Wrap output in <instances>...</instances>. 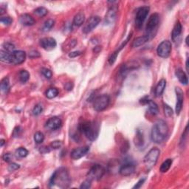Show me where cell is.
Returning a JSON list of instances; mask_svg holds the SVG:
<instances>
[{
	"mask_svg": "<svg viewBox=\"0 0 189 189\" xmlns=\"http://www.w3.org/2000/svg\"><path fill=\"white\" fill-rule=\"evenodd\" d=\"M169 132V127L163 120H158L152 126L151 132V140L155 143H160L165 140Z\"/></svg>",
	"mask_w": 189,
	"mask_h": 189,
	"instance_id": "6da1fadb",
	"label": "cell"
},
{
	"mask_svg": "<svg viewBox=\"0 0 189 189\" xmlns=\"http://www.w3.org/2000/svg\"><path fill=\"white\" fill-rule=\"evenodd\" d=\"M69 183H70V177H69L68 171L65 168H61L56 171L50 180V186L57 185L61 188L67 187Z\"/></svg>",
	"mask_w": 189,
	"mask_h": 189,
	"instance_id": "7a4b0ae2",
	"label": "cell"
},
{
	"mask_svg": "<svg viewBox=\"0 0 189 189\" xmlns=\"http://www.w3.org/2000/svg\"><path fill=\"white\" fill-rule=\"evenodd\" d=\"M79 130L91 141L97 139L99 134V124L96 121H85L79 125Z\"/></svg>",
	"mask_w": 189,
	"mask_h": 189,
	"instance_id": "3957f363",
	"label": "cell"
},
{
	"mask_svg": "<svg viewBox=\"0 0 189 189\" xmlns=\"http://www.w3.org/2000/svg\"><path fill=\"white\" fill-rule=\"evenodd\" d=\"M160 23V16L158 13H153L149 17L147 24L146 27V35L149 37V39L154 38L157 33L158 25Z\"/></svg>",
	"mask_w": 189,
	"mask_h": 189,
	"instance_id": "277c9868",
	"label": "cell"
},
{
	"mask_svg": "<svg viewBox=\"0 0 189 189\" xmlns=\"http://www.w3.org/2000/svg\"><path fill=\"white\" fill-rule=\"evenodd\" d=\"M160 154V151L159 149L154 147L152 148L151 150H149V152L146 154L143 159L144 164H145L146 169L148 170H150L153 167L156 165L158 162V158H159Z\"/></svg>",
	"mask_w": 189,
	"mask_h": 189,
	"instance_id": "5b68a950",
	"label": "cell"
},
{
	"mask_svg": "<svg viewBox=\"0 0 189 189\" xmlns=\"http://www.w3.org/2000/svg\"><path fill=\"white\" fill-rule=\"evenodd\" d=\"M110 98L108 94H103L98 96L94 99L93 108L95 111L101 112L104 110L109 104Z\"/></svg>",
	"mask_w": 189,
	"mask_h": 189,
	"instance_id": "8992f818",
	"label": "cell"
},
{
	"mask_svg": "<svg viewBox=\"0 0 189 189\" xmlns=\"http://www.w3.org/2000/svg\"><path fill=\"white\" fill-rule=\"evenodd\" d=\"M105 172H106V170L102 165H99V164H95L89 171L87 176H88V179L90 180L91 181H98L103 177Z\"/></svg>",
	"mask_w": 189,
	"mask_h": 189,
	"instance_id": "52a82bcc",
	"label": "cell"
},
{
	"mask_svg": "<svg viewBox=\"0 0 189 189\" xmlns=\"http://www.w3.org/2000/svg\"><path fill=\"white\" fill-rule=\"evenodd\" d=\"M149 10H150V8L149 6L141 7L138 10L136 17H135V27L138 30H140L143 27V24L149 13Z\"/></svg>",
	"mask_w": 189,
	"mask_h": 189,
	"instance_id": "ba28073f",
	"label": "cell"
},
{
	"mask_svg": "<svg viewBox=\"0 0 189 189\" xmlns=\"http://www.w3.org/2000/svg\"><path fill=\"white\" fill-rule=\"evenodd\" d=\"M172 43L169 41L165 40L162 42L159 45H158V49H157V53L158 55L161 58H168L171 54L172 52Z\"/></svg>",
	"mask_w": 189,
	"mask_h": 189,
	"instance_id": "9c48e42d",
	"label": "cell"
},
{
	"mask_svg": "<svg viewBox=\"0 0 189 189\" xmlns=\"http://www.w3.org/2000/svg\"><path fill=\"white\" fill-rule=\"evenodd\" d=\"M101 22V18L98 16H94V17H90L88 19L85 25L83 28V32L84 33H89L92 31L94 28L98 25L99 23Z\"/></svg>",
	"mask_w": 189,
	"mask_h": 189,
	"instance_id": "30bf717a",
	"label": "cell"
},
{
	"mask_svg": "<svg viewBox=\"0 0 189 189\" xmlns=\"http://www.w3.org/2000/svg\"><path fill=\"white\" fill-rule=\"evenodd\" d=\"M26 59V53L22 50H15L11 54V63L14 65L22 64Z\"/></svg>",
	"mask_w": 189,
	"mask_h": 189,
	"instance_id": "8fae6325",
	"label": "cell"
},
{
	"mask_svg": "<svg viewBox=\"0 0 189 189\" xmlns=\"http://www.w3.org/2000/svg\"><path fill=\"white\" fill-rule=\"evenodd\" d=\"M89 150H90V147L88 146L76 148L71 151L70 157L72 160H78L85 156L88 153Z\"/></svg>",
	"mask_w": 189,
	"mask_h": 189,
	"instance_id": "7c38bea8",
	"label": "cell"
},
{
	"mask_svg": "<svg viewBox=\"0 0 189 189\" xmlns=\"http://www.w3.org/2000/svg\"><path fill=\"white\" fill-rule=\"evenodd\" d=\"M175 92L176 94V113L179 115L180 113L182 108H183V101H184V93L183 90L179 87H176L175 89Z\"/></svg>",
	"mask_w": 189,
	"mask_h": 189,
	"instance_id": "4fadbf2b",
	"label": "cell"
},
{
	"mask_svg": "<svg viewBox=\"0 0 189 189\" xmlns=\"http://www.w3.org/2000/svg\"><path fill=\"white\" fill-rule=\"evenodd\" d=\"M62 121L58 117H53L46 122L45 127L49 130L58 129L61 126Z\"/></svg>",
	"mask_w": 189,
	"mask_h": 189,
	"instance_id": "5bb4252c",
	"label": "cell"
},
{
	"mask_svg": "<svg viewBox=\"0 0 189 189\" xmlns=\"http://www.w3.org/2000/svg\"><path fill=\"white\" fill-rule=\"evenodd\" d=\"M135 166L133 163H126L124 164H123L120 167V169H119V173L121 174L122 176H130L135 172Z\"/></svg>",
	"mask_w": 189,
	"mask_h": 189,
	"instance_id": "9a60e30c",
	"label": "cell"
},
{
	"mask_svg": "<svg viewBox=\"0 0 189 189\" xmlns=\"http://www.w3.org/2000/svg\"><path fill=\"white\" fill-rule=\"evenodd\" d=\"M40 44L42 47L45 50H51L56 47V41L53 38L47 37L41 39Z\"/></svg>",
	"mask_w": 189,
	"mask_h": 189,
	"instance_id": "2e32d148",
	"label": "cell"
},
{
	"mask_svg": "<svg viewBox=\"0 0 189 189\" xmlns=\"http://www.w3.org/2000/svg\"><path fill=\"white\" fill-rule=\"evenodd\" d=\"M140 103H142L143 104L148 105V106H149V111L151 115H158V112H159V109H158V104H157L154 101H151V100L147 99L146 98V97L141 99Z\"/></svg>",
	"mask_w": 189,
	"mask_h": 189,
	"instance_id": "e0dca14e",
	"label": "cell"
},
{
	"mask_svg": "<svg viewBox=\"0 0 189 189\" xmlns=\"http://www.w3.org/2000/svg\"><path fill=\"white\" fill-rule=\"evenodd\" d=\"M117 11V8L115 5H112V6L109 9L108 12L106 14V17H105V24H111L114 22L116 18Z\"/></svg>",
	"mask_w": 189,
	"mask_h": 189,
	"instance_id": "ac0fdd59",
	"label": "cell"
},
{
	"mask_svg": "<svg viewBox=\"0 0 189 189\" xmlns=\"http://www.w3.org/2000/svg\"><path fill=\"white\" fill-rule=\"evenodd\" d=\"M19 22L24 26H32L35 23V19L29 14H22L19 18Z\"/></svg>",
	"mask_w": 189,
	"mask_h": 189,
	"instance_id": "d6986e66",
	"label": "cell"
},
{
	"mask_svg": "<svg viewBox=\"0 0 189 189\" xmlns=\"http://www.w3.org/2000/svg\"><path fill=\"white\" fill-rule=\"evenodd\" d=\"M166 87V81L165 79H161L158 82V85L155 87L154 94L156 97H160L163 94L164 90Z\"/></svg>",
	"mask_w": 189,
	"mask_h": 189,
	"instance_id": "ffe728a7",
	"label": "cell"
},
{
	"mask_svg": "<svg viewBox=\"0 0 189 189\" xmlns=\"http://www.w3.org/2000/svg\"><path fill=\"white\" fill-rule=\"evenodd\" d=\"M175 75L176 78H178L180 82L183 85H187L188 83V77H187V75L185 74V72L181 68H178L176 70Z\"/></svg>",
	"mask_w": 189,
	"mask_h": 189,
	"instance_id": "44dd1931",
	"label": "cell"
},
{
	"mask_svg": "<svg viewBox=\"0 0 189 189\" xmlns=\"http://www.w3.org/2000/svg\"><path fill=\"white\" fill-rule=\"evenodd\" d=\"M182 30H183V28H182V24H180V22H178L176 23L175 26H174V29H173L172 31V40L174 42H176V41L177 40L178 38L180 36L181 33H182Z\"/></svg>",
	"mask_w": 189,
	"mask_h": 189,
	"instance_id": "7402d4cb",
	"label": "cell"
},
{
	"mask_svg": "<svg viewBox=\"0 0 189 189\" xmlns=\"http://www.w3.org/2000/svg\"><path fill=\"white\" fill-rule=\"evenodd\" d=\"M149 40H150V39H149V37L146 35H143V36L138 37V38H136L135 40H134L132 43V47L136 48L140 47V46L143 45L144 44L146 43V42Z\"/></svg>",
	"mask_w": 189,
	"mask_h": 189,
	"instance_id": "603a6c76",
	"label": "cell"
},
{
	"mask_svg": "<svg viewBox=\"0 0 189 189\" xmlns=\"http://www.w3.org/2000/svg\"><path fill=\"white\" fill-rule=\"evenodd\" d=\"M85 21V15L84 13L80 12L75 16L73 19V24L76 27H80L83 24Z\"/></svg>",
	"mask_w": 189,
	"mask_h": 189,
	"instance_id": "cb8c5ba5",
	"label": "cell"
},
{
	"mask_svg": "<svg viewBox=\"0 0 189 189\" xmlns=\"http://www.w3.org/2000/svg\"><path fill=\"white\" fill-rule=\"evenodd\" d=\"M12 53H8V52L3 50L1 49L0 51V59L4 63L10 64L11 63V54Z\"/></svg>",
	"mask_w": 189,
	"mask_h": 189,
	"instance_id": "d4e9b609",
	"label": "cell"
},
{
	"mask_svg": "<svg viewBox=\"0 0 189 189\" xmlns=\"http://www.w3.org/2000/svg\"><path fill=\"white\" fill-rule=\"evenodd\" d=\"M172 159H167L165 161H164L162 165H160V172L162 173H165L168 172L169 170V169L171 168V165H172Z\"/></svg>",
	"mask_w": 189,
	"mask_h": 189,
	"instance_id": "484cf974",
	"label": "cell"
},
{
	"mask_svg": "<svg viewBox=\"0 0 189 189\" xmlns=\"http://www.w3.org/2000/svg\"><path fill=\"white\" fill-rule=\"evenodd\" d=\"M1 90L3 92H8V91L10 89V81H9V78L8 77H5L1 81Z\"/></svg>",
	"mask_w": 189,
	"mask_h": 189,
	"instance_id": "4316f807",
	"label": "cell"
},
{
	"mask_svg": "<svg viewBox=\"0 0 189 189\" xmlns=\"http://www.w3.org/2000/svg\"><path fill=\"white\" fill-rule=\"evenodd\" d=\"M143 142H144V139L143 136V133L141 132L138 131L137 132L136 136H135V146H137L138 147H140L143 145Z\"/></svg>",
	"mask_w": 189,
	"mask_h": 189,
	"instance_id": "83f0119b",
	"label": "cell"
},
{
	"mask_svg": "<svg viewBox=\"0 0 189 189\" xmlns=\"http://www.w3.org/2000/svg\"><path fill=\"white\" fill-rule=\"evenodd\" d=\"M58 94V90L56 88H50L46 91L45 95L47 98L53 99Z\"/></svg>",
	"mask_w": 189,
	"mask_h": 189,
	"instance_id": "f1b7e54d",
	"label": "cell"
},
{
	"mask_svg": "<svg viewBox=\"0 0 189 189\" xmlns=\"http://www.w3.org/2000/svg\"><path fill=\"white\" fill-rule=\"evenodd\" d=\"M15 154H16V156H17V158H24L28 156V151L25 148L20 147L18 149H17Z\"/></svg>",
	"mask_w": 189,
	"mask_h": 189,
	"instance_id": "f546056e",
	"label": "cell"
},
{
	"mask_svg": "<svg viewBox=\"0 0 189 189\" xmlns=\"http://www.w3.org/2000/svg\"><path fill=\"white\" fill-rule=\"evenodd\" d=\"M54 24H55V21L53 20V19H47V20L44 22L43 28H42V30L44 32L49 31V30H51L52 28L54 26Z\"/></svg>",
	"mask_w": 189,
	"mask_h": 189,
	"instance_id": "4dcf8cb0",
	"label": "cell"
},
{
	"mask_svg": "<svg viewBox=\"0 0 189 189\" xmlns=\"http://www.w3.org/2000/svg\"><path fill=\"white\" fill-rule=\"evenodd\" d=\"M30 78V73L27 70H21L19 72V80L22 83H26Z\"/></svg>",
	"mask_w": 189,
	"mask_h": 189,
	"instance_id": "1f68e13d",
	"label": "cell"
},
{
	"mask_svg": "<svg viewBox=\"0 0 189 189\" xmlns=\"http://www.w3.org/2000/svg\"><path fill=\"white\" fill-rule=\"evenodd\" d=\"M14 49H15V46L12 43H10V42H5V43L2 44V50L10 53H13L15 51Z\"/></svg>",
	"mask_w": 189,
	"mask_h": 189,
	"instance_id": "d6a6232c",
	"label": "cell"
},
{
	"mask_svg": "<svg viewBox=\"0 0 189 189\" xmlns=\"http://www.w3.org/2000/svg\"><path fill=\"white\" fill-rule=\"evenodd\" d=\"M48 13L47 9H46L44 7H40V8H36L34 10V13L39 17H44L47 15Z\"/></svg>",
	"mask_w": 189,
	"mask_h": 189,
	"instance_id": "836d02e7",
	"label": "cell"
},
{
	"mask_svg": "<svg viewBox=\"0 0 189 189\" xmlns=\"http://www.w3.org/2000/svg\"><path fill=\"white\" fill-rule=\"evenodd\" d=\"M44 140V134L41 132H37L34 135V140L36 143H42Z\"/></svg>",
	"mask_w": 189,
	"mask_h": 189,
	"instance_id": "e575fe53",
	"label": "cell"
},
{
	"mask_svg": "<svg viewBox=\"0 0 189 189\" xmlns=\"http://www.w3.org/2000/svg\"><path fill=\"white\" fill-rule=\"evenodd\" d=\"M43 112V106L41 103H38L34 106L33 109V114L34 116H38V115L42 114V112Z\"/></svg>",
	"mask_w": 189,
	"mask_h": 189,
	"instance_id": "d590c367",
	"label": "cell"
},
{
	"mask_svg": "<svg viewBox=\"0 0 189 189\" xmlns=\"http://www.w3.org/2000/svg\"><path fill=\"white\" fill-rule=\"evenodd\" d=\"M164 112H165V116L168 117H172L173 116V114H174L172 109L171 108L170 106H169V105H167V104L164 105Z\"/></svg>",
	"mask_w": 189,
	"mask_h": 189,
	"instance_id": "8d00e7d4",
	"label": "cell"
},
{
	"mask_svg": "<svg viewBox=\"0 0 189 189\" xmlns=\"http://www.w3.org/2000/svg\"><path fill=\"white\" fill-rule=\"evenodd\" d=\"M42 75L47 79H50L53 76V72L50 69H47V68H42Z\"/></svg>",
	"mask_w": 189,
	"mask_h": 189,
	"instance_id": "74e56055",
	"label": "cell"
},
{
	"mask_svg": "<svg viewBox=\"0 0 189 189\" xmlns=\"http://www.w3.org/2000/svg\"><path fill=\"white\" fill-rule=\"evenodd\" d=\"M118 53H119V51L117 50L116 51L114 52L111 56H110L109 58V65H112L114 63H115V61H116L117 58V56H118Z\"/></svg>",
	"mask_w": 189,
	"mask_h": 189,
	"instance_id": "f35d334b",
	"label": "cell"
},
{
	"mask_svg": "<svg viewBox=\"0 0 189 189\" xmlns=\"http://www.w3.org/2000/svg\"><path fill=\"white\" fill-rule=\"evenodd\" d=\"M0 22H1V23H2L3 24H5V25H10V24H12V22H13V19H12V18L9 17H2L1 19H0Z\"/></svg>",
	"mask_w": 189,
	"mask_h": 189,
	"instance_id": "ab89813d",
	"label": "cell"
},
{
	"mask_svg": "<svg viewBox=\"0 0 189 189\" xmlns=\"http://www.w3.org/2000/svg\"><path fill=\"white\" fill-rule=\"evenodd\" d=\"M62 146H63V143L61 141V140H55V141L52 142L50 144V147L53 149H60Z\"/></svg>",
	"mask_w": 189,
	"mask_h": 189,
	"instance_id": "60d3db41",
	"label": "cell"
},
{
	"mask_svg": "<svg viewBox=\"0 0 189 189\" xmlns=\"http://www.w3.org/2000/svg\"><path fill=\"white\" fill-rule=\"evenodd\" d=\"M19 168H20V166H19V164L15 163H12L11 164H10V165L8 166V169L10 172H15V171L18 170Z\"/></svg>",
	"mask_w": 189,
	"mask_h": 189,
	"instance_id": "b9f144b4",
	"label": "cell"
},
{
	"mask_svg": "<svg viewBox=\"0 0 189 189\" xmlns=\"http://www.w3.org/2000/svg\"><path fill=\"white\" fill-rule=\"evenodd\" d=\"M91 183H92V181H91L90 180L87 179V180H85L84 182H83V183H82L81 186H80V188H81V189L90 188L91 187Z\"/></svg>",
	"mask_w": 189,
	"mask_h": 189,
	"instance_id": "7bdbcfd3",
	"label": "cell"
},
{
	"mask_svg": "<svg viewBox=\"0 0 189 189\" xmlns=\"http://www.w3.org/2000/svg\"><path fill=\"white\" fill-rule=\"evenodd\" d=\"M22 132V128H21L20 126H17V127H16L13 130V138H18V137L20 136Z\"/></svg>",
	"mask_w": 189,
	"mask_h": 189,
	"instance_id": "ee69618b",
	"label": "cell"
},
{
	"mask_svg": "<svg viewBox=\"0 0 189 189\" xmlns=\"http://www.w3.org/2000/svg\"><path fill=\"white\" fill-rule=\"evenodd\" d=\"M2 159L4 160L5 162L9 163V162L11 161L12 160V155L10 153H5L2 156Z\"/></svg>",
	"mask_w": 189,
	"mask_h": 189,
	"instance_id": "f6af8a7d",
	"label": "cell"
},
{
	"mask_svg": "<svg viewBox=\"0 0 189 189\" xmlns=\"http://www.w3.org/2000/svg\"><path fill=\"white\" fill-rule=\"evenodd\" d=\"M132 33H130V34H129V35H128V37H127V38H126V40H125L124 42H123L122 44H121V45L120 46V47H119V49L117 50H118L119 52H120V51L121 50L123 49V47H125V46H126V44L128 43V42H129V41L130 40V39L132 38Z\"/></svg>",
	"mask_w": 189,
	"mask_h": 189,
	"instance_id": "bcb514c9",
	"label": "cell"
},
{
	"mask_svg": "<svg viewBox=\"0 0 189 189\" xmlns=\"http://www.w3.org/2000/svg\"><path fill=\"white\" fill-rule=\"evenodd\" d=\"M41 55L38 51L36 50H33L29 53V57L30 58H39L40 57Z\"/></svg>",
	"mask_w": 189,
	"mask_h": 189,
	"instance_id": "7dc6e473",
	"label": "cell"
},
{
	"mask_svg": "<svg viewBox=\"0 0 189 189\" xmlns=\"http://www.w3.org/2000/svg\"><path fill=\"white\" fill-rule=\"evenodd\" d=\"M145 181H146V178H143V179H140V180H139L138 183H136V185H135V186L133 187V188L134 189H135V188H140V187L142 186L143 185V183H145Z\"/></svg>",
	"mask_w": 189,
	"mask_h": 189,
	"instance_id": "c3c4849f",
	"label": "cell"
},
{
	"mask_svg": "<svg viewBox=\"0 0 189 189\" xmlns=\"http://www.w3.org/2000/svg\"><path fill=\"white\" fill-rule=\"evenodd\" d=\"M39 151H40V152L42 153V154H47V153L50 151V149L49 147H47V146H43V147L40 148Z\"/></svg>",
	"mask_w": 189,
	"mask_h": 189,
	"instance_id": "681fc988",
	"label": "cell"
},
{
	"mask_svg": "<svg viewBox=\"0 0 189 189\" xmlns=\"http://www.w3.org/2000/svg\"><path fill=\"white\" fill-rule=\"evenodd\" d=\"M81 54V52L80 51H75V52H71L69 54V56L70 58H76V57L79 56Z\"/></svg>",
	"mask_w": 189,
	"mask_h": 189,
	"instance_id": "f907efd6",
	"label": "cell"
},
{
	"mask_svg": "<svg viewBox=\"0 0 189 189\" xmlns=\"http://www.w3.org/2000/svg\"><path fill=\"white\" fill-rule=\"evenodd\" d=\"M72 83H70V82H69V83H67L65 85V89L67 90H71L72 89Z\"/></svg>",
	"mask_w": 189,
	"mask_h": 189,
	"instance_id": "816d5d0a",
	"label": "cell"
},
{
	"mask_svg": "<svg viewBox=\"0 0 189 189\" xmlns=\"http://www.w3.org/2000/svg\"><path fill=\"white\" fill-rule=\"evenodd\" d=\"M186 71H187V72H188L189 71H188V59H187V61H186Z\"/></svg>",
	"mask_w": 189,
	"mask_h": 189,
	"instance_id": "f5cc1de1",
	"label": "cell"
},
{
	"mask_svg": "<svg viewBox=\"0 0 189 189\" xmlns=\"http://www.w3.org/2000/svg\"><path fill=\"white\" fill-rule=\"evenodd\" d=\"M0 142H1V144H0V146H3V145L5 144V140H3V139H2L1 140H0Z\"/></svg>",
	"mask_w": 189,
	"mask_h": 189,
	"instance_id": "db71d44e",
	"label": "cell"
},
{
	"mask_svg": "<svg viewBox=\"0 0 189 189\" xmlns=\"http://www.w3.org/2000/svg\"><path fill=\"white\" fill-rule=\"evenodd\" d=\"M188 36L186 37V39H185V43H186L187 45H188Z\"/></svg>",
	"mask_w": 189,
	"mask_h": 189,
	"instance_id": "11a10c76",
	"label": "cell"
}]
</instances>
